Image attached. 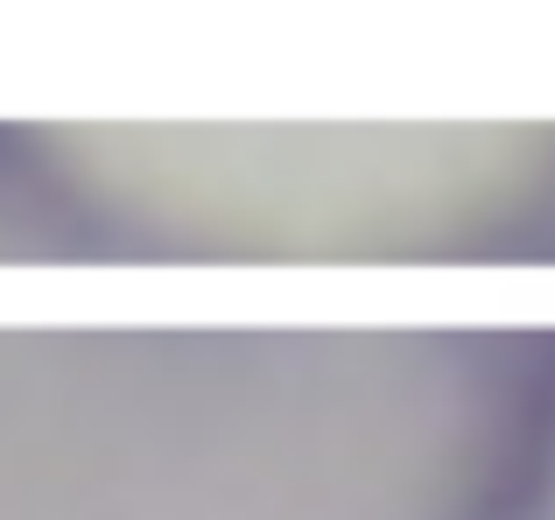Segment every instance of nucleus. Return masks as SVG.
Returning <instances> with one entry per match:
<instances>
[{
	"instance_id": "1",
	"label": "nucleus",
	"mask_w": 555,
	"mask_h": 520,
	"mask_svg": "<svg viewBox=\"0 0 555 520\" xmlns=\"http://www.w3.org/2000/svg\"><path fill=\"white\" fill-rule=\"evenodd\" d=\"M528 520H555V457H548L542 485H534V499H528Z\"/></svg>"
}]
</instances>
